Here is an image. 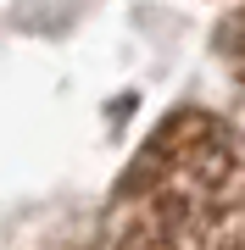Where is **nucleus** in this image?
<instances>
[{
    "label": "nucleus",
    "mask_w": 245,
    "mask_h": 250,
    "mask_svg": "<svg viewBox=\"0 0 245 250\" xmlns=\"http://www.w3.org/2000/svg\"><path fill=\"white\" fill-rule=\"evenodd\" d=\"M106 250H245V128L173 111L123 172Z\"/></svg>",
    "instance_id": "f257e3e1"
},
{
    "label": "nucleus",
    "mask_w": 245,
    "mask_h": 250,
    "mask_svg": "<svg viewBox=\"0 0 245 250\" xmlns=\"http://www.w3.org/2000/svg\"><path fill=\"white\" fill-rule=\"evenodd\" d=\"M218 56H223V67H228V78L245 89V6L218 28Z\"/></svg>",
    "instance_id": "f03ea898"
}]
</instances>
